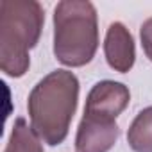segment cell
<instances>
[{
    "mask_svg": "<svg viewBox=\"0 0 152 152\" xmlns=\"http://www.w3.org/2000/svg\"><path fill=\"white\" fill-rule=\"evenodd\" d=\"M140 39H141V47H143L145 56L148 57V61H152V18H147L141 23Z\"/></svg>",
    "mask_w": 152,
    "mask_h": 152,
    "instance_id": "cell-9",
    "label": "cell"
},
{
    "mask_svg": "<svg viewBox=\"0 0 152 152\" xmlns=\"http://www.w3.org/2000/svg\"><path fill=\"white\" fill-rule=\"evenodd\" d=\"M104 56L111 70L127 73L136 61V47L131 31L122 22H113L107 27L104 39Z\"/></svg>",
    "mask_w": 152,
    "mask_h": 152,
    "instance_id": "cell-6",
    "label": "cell"
},
{
    "mask_svg": "<svg viewBox=\"0 0 152 152\" xmlns=\"http://www.w3.org/2000/svg\"><path fill=\"white\" fill-rule=\"evenodd\" d=\"M120 136L116 120H107L93 115H83L75 136L77 152H109Z\"/></svg>",
    "mask_w": 152,
    "mask_h": 152,
    "instance_id": "cell-5",
    "label": "cell"
},
{
    "mask_svg": "<svg viewBox=\"0 0 152 152\" xmlns=\"http://www.w3.org/2000/svg\"><path fill=\"white\" fill-rule=\"evenodd\" d=\"M127 143L134 152H152V106L141 109L131 122Z\"/></svg>",
    "mask_w": 152,
    "mask_h": 152,
    "instance_id": "cell-7",
    "label": "cell"
},
{
    "mask_svg": "<svg viewBox=\"0 0 152 152\" xmlns=\"http://www.w3.org/2000/svg\"><path fill=\"white\" fill-rule=\"evenodd\" d=\"M4 152H43V143L25 118H16Z\"/></svg>",
    "mask_w": 152,
    "mask_h": 152,
    "instance_id": "cell-8",
    "label": "cell"
},
{
    "mask_svg": "<svg viewBox=\"0 0 152 152\" xmlns=\"http://www.w3.org/2000/svg\"><path fill=\"white\" fill-rule=\"evenodd\" d=\"M129 100L131 91L125 84L116 81H100L90 90L84 113L107 120H116L129 106Z\"/></svg>",
    "mask_w": 152,
    "mask_h": 152,
    "instance_id": "cell-4",
    "label": "cell"
},
{
    "mask_svg": "<svg viewBox=\"0 0 152 152\" xmlns=\"http://www.w3.org/2000/svg\"><path fill=\"white\" fill-rule=\"evenodd\" d=\"M99 48L97 9L88 0H63L54 9V56L70 68L95 57Z\"/></svg>",
    "mask_w": 152,
    "mask_h": 152,
    "instance_id": "cell-3",
    "label": "cell"
},
{
    "mask_svg": "<svg viewBox=\"0 0 152 152\" xmlns=\"http://www.w3.org/2000/svg\"><path fill=\"white\" fill-rule=\"evenodd\" d=\"M45 13L36 0L0 2V68L13 79L23 77L31 66L29 52L38 45Z\"/></svg>",
    "mask_w": 152,
    "mask_h": 152,
    "instance_id": "cell-2",
    "label": "cell"
},
{
    "mask_svg": "<svg viewBox=\"0 0 152 152\" xmlns=\"http://www.w3.org/2000/svg\"><path fill=\"white\" fill-rule=\"evenodd\" d=\"M79 104V79L70 70L47 73L31 90L27 111L31 127L50 147L61 145L70 131Z\"/></svg>",
    "mask_w": 152,
    "mask_h": 152,
    "instance_id": "cell-1",
    "label": "cell"
}]
</instances>
